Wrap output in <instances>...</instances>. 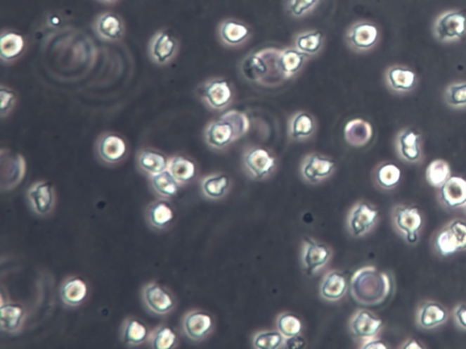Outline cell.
Returning <instances> with one entry per match:
<instances>
[{
	"label": "cell",
	"mask_w": 466,
	"mask_h": 349,
	"mask_svg": "<svg viewBox=\"0 0 466 349\" xmlns=\"http://www.w3.org/2000/svg\"><path fill=\"white\" fill-rule=\"evenodd\" d=\"M351 298L358 304L376 307L384 304L394 290V281L390 274L375 267H364L354 272L350 285Z\"/></svg>",
	"instance_id": "cell-1"
},
{
	"label": "cell",
	"mask_w": 466,
	"mask_h": 349,
	"mask_svg": "<svg viewBox=\"0 0 466 349\" xmlns=\"http://www.w3.org/2000/svg\"><path fill=\"white\" fill-rule=\"evenodd\" d=\"M250 122L246 114L230 110L212 120L205 129V141L211 149L224 151L248 132Z\"/></svg>",
	"instance_id": "cell-2"
},
{
	"label": "cell",
	"mask_w": 466,
	"mask_h": 349,
	"mask_svg": "<svg viewBox=\"0 0 466 349\" xmlns=\"http://www.w3.org/2000/svg\"><path fill=\"white\" fill-rule=\"evenodd\" d=\"M278 52L279 49H267L247 55L239 65L243 80L250 83L265 84L264 82L273 75V70L279 73L276 67Z\"/></svg>",
	"instance_id": "cell-3"
},
{
	"label": "cell",
	"mask_w": 466,
	"mask_h": 349,
	"mask_svg": "<svg viewBox=\"0 0 466 349\" xmlns=\"http://www.w3.org/2000/svg\"><path fill=\"white\" fill-rule=\"evenodd\" d=\"M197 96L208 109L224 111L233 104L235 91L230 80L214 77L206 80L198 87Z\"/></svg>",
	"instance_id": "cell-4"
},
{
	"label": "cell",
	"mask_w": 466,
	"mask_h": 349,
	"mask_svg": "<svg viewBox=\"0 0 466 349\" xmlns=\"http://www.w3.org/2000/svg\"><path fill=\"white\" fill-rule=\"evenodd\" d=\"M277 160L273 153L266 148L252 146L247 148L242 156L243 170L249 177L262 181L274 174Z\"/></svg>",
	"instance_id": "cell-5"
},
{
	"label": "cell",
	"mask_w": 466,
	"mask_h": 349,
	"mask_svg": "<svg viewBox=\"0 0 466 349\" xmlns=\"http://www.w3.org/2000/svg\"><path fill=\"white\" fill-rule=\"evenodd\" d=\"M141 296L147 310L158 316H167L171 313L177 305L171 290L156 282L146 284L141 289Z\"/></svg>",
	"instance_id": "cell-6"
},
{
	"label": "cell",
	"mask_w": 466,
	"mask_h": 349,
	"mask_svg": "<svg viewBox=\"0 0 466 349\" xmlns=\"http://www.w3.org/2000/svg\"><path fill=\"white\" fill-rule=\"evenodd\" d=\"M180 49V42L169 30H160L148 45L150 61L158 66H166L174 60Z\"/></svg>",
	"instance_id": "cell-7"
},
{
	"label": "cell",
	"mask_w": 466,
	"mask_h": 349,
	"mask_svg": "<svg viewBox=\"0 0 466 349\" xmlns=\"http://www.w3.org/2000/svg\"><path fill=\"white\" fill-rule=\"evenodd\" d=\"M332 256V249L326 243L311 237H307L302 242V267L309 277L314 276L325 267Z\"/></svg>",
	"instance_id": "cell-8"
},
{
	"label": "cell",
	"mask_w": 466,
	"mask_h": 349,
	"mask_svg": "<svg viewBox=\"0 0 466 349\" xmlns=\"http://www.w3.org/2000/svg\"><path fill=\"white\" fill-rule=\"evenodd\" d=\"M379 211L366 202H358L349 212L347 229L351 236L363 237L377 224Z\"/></svg>",
	"instance_id": "cell-9"
},
{
	"label": "cell",
	"mask_w": 466,
	"mask_h": 349,
	"mask_svg": "<svg viewBox=\"0 0 466 349\" xmlns=\"http://www.w3.org/2000/svg\"><path fill=\"white\" fill-rule=\"evenodd\" d=\"M378 27L369 21H358L349 27L345 33V42L351 51L363 53L371 51L380 38Z\"/></svg>",
	"instance_id": "cell-10"
},
{
	"label": "cell",
	"mask_w": 466,
	"mask_h": 349,
	"mask_svg": "<svg viewBox=\"0 0 466 349\" xmlns=\"http://www.w3.org/2000/svg\"><path fill=\"white\" fill-rule=\"evenodd\" d=\"M336 163L331 157L311 153L305 156L301 163L302 178L311 184L322 183L335 174Z\"/></svg>",
	"instance_id": "cell-11"
},
{
	"label": "cell",
	"mask_w": 466,
	"mask_h": 349,
	"mask_svg": "<svg viewBox=\"0 0 466 349\" xmlns=\"http://www.w3.org/2000/svg\"><path fill=\"white\" fill-rule=\"evenodd\" d=\"M95 148L98 160L106 165H119L128 156V144L124 138L114 132L101 134Z\"/></svg>",
	"instance_id": "cell-12"
},
{
	"label": "cell",
	"mask_w": 466,
	"mask_h": 349,
	"mask_svg": "<svg viewBox=\"0 0 466 349\" xmlns=\"http://www.w3.org/2000/svg\"><path fill=\"white\" fill-rule=\"evenodd\" d=\"M435 247L443 256L466 249V222L455 220L440 231L435 239Z\"/></svg>",
	"instance_id": "cell-13"
},
{
	"label": "cell",
	"mask_w": 466,
	"mask_h": 349,
	"mask_svg": "<svg viewBox=\"0 0 466 349\" xmlns=\"http://www.w3.org/2000/svg\"><path fill=\"white\" fill-rule=\"evenodd\" d=\"M26 197L34 214L46 217L53 212L56 205V191L53 184L39 181L30 185Z\"/></svg>",
	"instance_id": "cell-14"
},
{
	"label": "cell",
	"mask_w": 466,
	"mask_h": 349,
	"mask_svg": "<svg viewBox=\"0 0 466 349\" xmlns=\"http://www.w3.org/2000/svg\"><path fill=\"white\" fill-rule=\"evenodd\" d=\"M181 329L190 341H202L214 331V321L207 312L191 310L182 318Z\"/></svg>",
	"instance_id": "cell-15"
},
{
	"label": "cell",
	"mask_w": 466,
	"mask_h": 349,
	"mask_svg": "<svg viewBox=\"0 0 466 349\" xmlns=\"http://www.w3.org/2000/svg\"><path fill=\"white\" fill-rule=\"evenodd\" d=\"M384 322L379 317L366 310H357L349 321V329L356 341L363 343L377 338Z\"/></svg>",
	"instance_id": "cell-16"
},
{
	"label": "cell",
	"mask_w": 466,
	"mask_h": 349,
	"mask_svg": "<svg viewBox=\"0 0 466 349\" xmlns=\"http://www.w3.org/2000/svg\"><path fill=\"white\" fill-rule=\"evenodd\" d=\"M218 38L227 48H240L245 45L252 37V27L242 21L227 18L219 24Z\"/></svg>",
	"instance_id": "cell-17"
},
{
	"label": "cell",
	"mask_w": 466,
	"mask_h": 349,
	"mask_svg": "<svg viewBox=\"0 0 466 349\" xmlns=\"http://www.w3.org/2000/svg\"><path fill=\"white\" fill-rule=\"evenodd\" d=\"M395 227L406 237L407 242L415 243L422 225L421 212L415 207L397 206L393 214Z\"/></svg>",
	"instance_id": "cell-18"
},
{
	"label": "cell",
	"mask_w": 466,
	"mask_h": 349,
	"mask_svg": "<svg viewBox=\"0 0 466 349\" xmlns=\"http://www.w3.org/2000/svg\"><path fill=\"white\" fill-rule=\"evenodd\" d=\"M466 32V17L458 11H450L438 18L434 35L441 42L461 39Z\"/></svg>",
	"instance_id": "cell-19"
},
{
	"label": "cell",
	"mask_w": 466,
	"mask_h": 349,
	"mask_svg": "<svg viewBox=\"0 0 466 349\" xmlns=\"http://www.w3.org/2000/svg\"><path fill=\"white\" fill-rule=\"evenodd\" d=\"M93 30L104 42H117L124 38L125 23L122 18L113 12H103L95 18Z\"/></svg>",
	"instance_id": "cell-20"
},
{
	"label": "cell",
	"mask_w": 466,
	"mask_h": 349,
	"mask_svg": "<svg viewBox=\"0 0 466 349\" xmlns=\"http://www.w3.org/2000/svg\"><path fill=\"white\" fill-rule=\"evenodd\" d=\"M145 218L151 229L157 231H164L174 224L175 210L169 200L160 198L147 206Z\"/></svg>",
	"instance_id": "cell-21"
},
{
	"label": "cell",
	"mask_w": 466,
	"mask_h": 349,
	"mask_svg": "<svg viewBox=\"0 0 466 349\" xmlns=\"http://www.w3.org/2000/svg\"><path fill=\"white\" fill-rule=\"evenodd\" d=\"M309 58L307 55L293 46L279 49L276 58L278 72L283 80L292 79L304 70Z\"/></svg>",
	"instance_id": "cell-22"
},
{
	"label": "cell",
	"mask_w": 466,
	"mask_h": 349,
	"mask_svg": "<svg viewBox=\"0 0 466 349\" xmlns=\"http://www.w3.org/2000/svg\"><path fill=\"white\" fill-rule=\"evenodd\" d=\"M317 128V120L313 114L306 110H299L290 117L287 134L293 141H304L310 140L316 134Z\"/></svg>",
	"instance_id": "cell-23"
},
{
	"label": "cell",
	"mask_w": 466,
	"mask_h": 349,
	"mask_svg": "<svg viewBox=\"0 0 466 349\" xmlns=\"http://www.w3.org/2000/svg\"><path fill=\"white\" fill-rule=\"evenodd\" d=\"M1 190L12 191L21 183L26 172V163L23 156L18 153L15 156L8 154L7 160L1 156Z\"/></svg>",
	"instance_id": "cell-24"
},
{
	"label": "cell",
	"mask_w": 466,
	"mask_h": 349,
	"mask_svg": "<svg viewBox=\"0 0 466 349\" xmlns=\"http://www.w3.org/2000/svg\"><path fill=\"white\" fill-rule=\"evenodd\" d=\"M347 276L342 271L327 272L320 285L321 298L328 302L341 300L348 291Z\"/></svg>",
	"instance_id": "cell-25"
},
{
	"label": "cell",
	"mask_w": 466,
	"mask_h": 349,
	"mask_svg": "<svg viewBox=\"0 0 466 349\" xmlns=\"http://www.w3.org/2000/svg\"><path fill=\"white\" fill-rule=\"evenodd\" d=\"M169 162V158L166 154L151 148L138 151L136 157L138 171L149 177L168 170Z\"/></svg>",
	"instance_id": "cell-26"
},
{
	"label": "cell",
	"mask_w": 466,
	"mask_h": 349,
	"mask_svg": "<svg viewBox=\"0 0 466 349\" xmlns=\"http://www.w3.org/2000/svg\"><path fill=\"white\" fill-rule=\"evenodd\" d=\"M27 312L22 305L17 303L2 302L0 308V324L1 330L11 335L22 331Z\"/></svg>",
	"instance_id": "cell-27"
},
{
	"label": "cell",
	"mask_w": 466,
	"mask_h": 349,
	"mask_svg": "<svg viewBox=\"0 0 466 349\" xmlns=\"http://www.w3.org/2000/svg\"><path fill=\"white\" fill-rule=\"evenodd\" d=\"M150 329L143 321L134 317L123 320L120 326V341L129 347H138L149 341Z\"/></svg>",
	"instance_id": "cell-28"
},
{
	"label": "cell",
	"mask_w": 466,
	"mask_h": 349,
	"mask_svg": "<svg viewBox=\"0 0 466 349\" xmlns=\"http://www.w3.org/2000/svg\"><path fill=\"white\" fill-rule=\"evenodd\" d=\"M60 294L64 305L70 307H78L87 299L89 287L82 278L70 277L61 284Z\"/></svg>",
	"instance_id": "cell-29"
},
{
	"label": "cell",
	"mask_w": 466,
	"mask_h": 349,
	"mask_svg": "<svg viewBox=\"0 0 466 349\" xmlns=\"http://www.w3.org/2000/svg\"><path fill=\"white\" fill-rule=\"evenodd\" d=\"M24 37L12 30H4L0 38V56L6 64L13 63L22 56L25 51Z\"/></svg>",
	"instance_id": "cell-30"
},
{
	"label": "cell",
	"mask_w": 466,
	"mask_h": 349,
	"mask_svg": "<svg viewBox=\"0 0 466 349\" xmlns=\"http://www.w3.org/2000/svg\"><path fill=\"white\" fill-rule=\"evenodd\" d=\"M325 44V35L319 30H308L293 37L292 46L309 58L316 57Z\"/></svg>",
	"instance_id": "cell-31"
},
{
	"label": "cell",
	"mask_w": 466,
	"mask_h": 349,
	"mask_svg": "<svg viewBox=\"0 0 466 349\" xmlns=\"http://www.w3.org/2000/svg\"><path fill=\"white\" fill-rule=\"evenodd\" d=\"M440 196L449 208H458L466 203V180L458 176L451 177L440 187Z\"/></svg>",
	"instance_id": "cell-32"
},
{
	"label": "cell",
	"mask_w": 466,
	"mask_h": 349,
	"mask_svg": "<svg viewBox=\"0 0 466 349\" xmlns=\"http://www.w3.org/2000/svg\"><path fill=\"white\" fill-rule=\"evenodd\" d=\"M344 135L345 141L351 146H365L372 140L373 135L371 123L360 118L349 120L345 125Z\"/></svg>",
	"instance_id": "cell-33"
},
{
	"label": "cell",
	"mask_w": 466,
	"mask_h": 349,
	"mask_svg": "<svg viewBox=\"0 0 466 349\" xmlns=\"http://www.w3.org/2000/svg\"><path fill=\"white\" fill-rule=\"evenodd\" d=\"M168 170L181 185L190 184L195 180L198 174L195 162L183 154L171 157Z\"/></svg>",
	"instance_id": "cell-34"
},
{
	"label": "cell",
	"mask_w": 466,
	"mask_h": 349,
	"mask_svg": "<svg viewBox=\"0 0 466 349\" xmlns=\"http://www.w3.org/2000/svg\"><path fill=\"white\" fill-rule=\"evenodd\" d=\"M231 187V179L229 175L212 174L207 175L200 182V190L203 196L209 200H220L226 196Z\"/></svg>",
	"instance_id": "cell-35"
},
{
	"label": "cell",
	"mask_w": 466,
	"mask_h": 349,
	"mask_svg": "<svg viewBox=\"0 0 466 349\" xmlns=\"http://www.w3.org/2000/svg\"><path fill=\"white\" fill-rule=\"evenodd\" d=\"M387 82L393 91L397 92L410 91L415 87L416 74L408 68L393 66L389 68L385 74Z\"/></svg>",
	"instance_id": "cell-36"
},
{
	"label": "cell",
	"mask_w": 466,
	"mask_h": 349,
	"mask_svg": "<svg viewBox=\"0 0 466 349\" xmlns=\"http://www.w3.org/2000/svg\"><path fill=\"white\" fill-rule=\"evenodd\" d=\"M149 179L151 191L160 198L168 200L174 198L177 196L181 186L169 170H166L160 174L150 176Z\"/></svg>",
	"instance_id": "cell-37"
},
{
	"label": "cell",
	"mask_w": 466,
	"mask_h": 349,
	"mask_svg": "<svg viewBox=\"0 0 466 349\" xmlns=\"http://www.w3.org/2000/svg\"><path fill=\"white\" fill-rule=\"evenodd\" d=\"M447 312L440 304L428 302L422 305L418 315V322L420 326L425 329H432L446 322Z\"/></svg>",
	"instance_id": "cell-38"
},
{
	"label": "cell",
	"mask_w": 466,
	"mask_h": 349,
	"mask_svg": "<svg viewBox=\"0 0 466 349\" xmlns=\"http://www.w3.org/2000/svg\"><path fill=\"white\" fill-rule=\"evenodd\" d=\"M419 141V134L412 129L400 132L397 138V148L402 158L408 162H418L421 157Z\"/></svg>",
	"instance_id": "cell-39"
},
{
	"label": "cell",
	"mask_w": 466,
	"mask_h": 349,
	"mask_svg": "<svg viewBox=\"0 0 466 349\" xmlns=\"http://www.w3.org/2000/svg\"><path fill=\"white\" fill-rule=\"evenodd\" d=\"M148 343L153 349H174L178 347L179 336L171 326L160 325L150 332Z\"/></svg>",
	"instance_id": "cell-40"
},
{
	"label": "cell",
	"mask_w": 466,
	"mask_h": 349,
	"mask_svg": "<svg viewBox=\"0 0 466 349\" xmlns=\"http://www.w3.org/2000/svg\"><path fill=\"white\" fill-rule=\"evenodd\" d=\"M402 172L399 167L394 163H382L376 168L375 180L382 189H393L401 180Z\"/></svg>",
	"instance_id": "cell-41"
},
{
	"label": "cell",
	"mask_w": 466,
	"mask_h": 349,
	"mask_svg": "<svg viewBox=\"0 0 466 349\" xmlns=\"http://www.w3.org/2000/svg\"><path fill=\"white\" fill-rule=\"evenodd\" d=\"M285 339L278 330H262L253 335L252 345L256 349H280Z\"/></svg>",
	"instance_id": "cell-42"
},
{
	"label": "cell",
	"mask_w": 466,
	"mask_h": 349,
	"mask_svg": "<svg viewBox=\"0 0 466 349\" xmlns=\"http://www.w3.org/2000/svg\"><path fill=\"white\" fill-rule=\"evenodd\" d=\"M277 330L285 338L301 335L304 326H302L300 318L289 312L280 314L276 319Z\"/></svg>",
	"instance_id": "cell-43"
},
{
	"label": "cell",
	"mask_w": 466,
	"mask_h": 349,
	"mask_svg": "<svg viewBox=\"0 0 466 349\" xmlns=\"http://www.w3.org/2000/svg\"><path fill=\"white\" fill-rule=\"evenodd\" d=\"M451 177L448 163L444 160H434L427 166V180L434 187H441Z\"/></svg>",
	"instance_id": "cell-44"
},
{
	"label": "cell",
	"mask_w": 466,
	"mask_h": 349,
	"mask_svg": "<svg viewBox=\"0 0 466 349\" xmlns=\"http://www.w3.org/2000/svg\"><path fill=\"white\" fill-rule=\"evenodd\" d=\"M320 0H288L287 11L295 18L307 16L319 4Z\"/></svg>",
	"instance_id": "cell-45"
},
{
	"label": "cell",
	"mask_w": 466,
	"mask_h": 349,
	"mask_svg": "<svg viewBox=\"0 0 466 349\" xmlns=\"http://www.w3.org/2000/svg\"><path fill=\"white\" fill-rule=\"evenodd\" d=\"M446 100L452 107L466 106V82L450 85L446 92Z\"/></svg>",
	"instance_id": "cell-46"
},
{
	"label": "cell",
	"mask_w": 466,
	"mask_h": 349,
	"mask_svg": "<svg viewBox=\"0 0 466 349\" xmlns=\"http://www.w3.org/2000/svg\"><path fill=\"white\" fill-rule=\"evenodd\" d=\"M0 100H1V106H0V115L2 119L7 117L13 111L16 107L18 101L17 92L13 89L1 85L0 89Z\"/></svg>",
	"instance_id": "cell-47"
},
{
	"label": "cell",
	"mask_w": 466,
	"mask_h": 349,
	"mask_svg": "<svg viewBox=\"0 0 466 349\" xmlns=\"http://www.w3.org/2000/svg\"><path fill=\"white\" fill-rule=\"evenodd\" d=\"M306 347V341L304 336L301 335L292 336L285 339V345L283 348L300 349Z\"/></svg>",
	"instance_id": "cell-48"
},
{
	"label": "cell",
	"mask_w": 466,
	"mask_h": 349,
	"mask_svg": "<svg viewBox=\"0 0 466 349\" xmlns=\"http://www.w3.org/2000/svg\"><path fill=\"white\" fill-rule=\"evenodd\" d=\"M455 317L458 325L466 329V305H459L455 310Z\"/></svg>",
	"instance_id": "cell-49"
},
{
	"label": "cell",
	"mask_w": 466,
	"mask_h": 349,
	"mask_svg": "<svg viewBox=\"0 0 466 349\" xmlns=\"http://www.w3.org/2000/svg\"><path fill=\"white\" fill-rule=\"evenodd\" d=\"M360 348L365 349H385L388 347L387 345H384V342L380 341L377 338H373L369 339V341L363 342Z\"/></svg>",
	"instance_id": "cell-50"
},
{
	"label": "cell",
	"mask_w": 466,
	"mask_h": 349,
	"mask_svg": "<svg viewBox=\"0 0 466 349\" xmlns=\"http://www.w3.org/2000/svg\"><path fill=\"white\" fill-rule=\"evenodd\" d=\"M422 345H418V341H409L408 342L406 343V345H404L403 348H409V349H413V348H422Z\"/></svg>",
	"instance_id": "cell-51"
},
{
	"label": "cell",
	"mask_w": 466,
	"mask_h": 349,
	"mask_svg": "<svg viewBox=\"0 0 466 349\" xmlns=\"http://www.w3.org/2000/svg\"><path fill=\"white\" fill-rule=\"evenodd\" d=\"M98 1H100L101 3H104V4H115V3L118 2L119 0H98Z\"/></svg>",
	"instance_id": "cell-52"
},
{
	"label": "cell",
	"mask_w": 466,
	"mask_h": 349,
	"mask_svg": "<svg viewBox=\"0 0 466 349\" xmlns=\"http://www.w3.org/2000/svg\"><path fill=\"white\" fill-rule=\"evenodd\" d=\"M465 210H466V203H465Z\"/></svg>",
	"instance_id": "cell-53"
}]
</instances>
